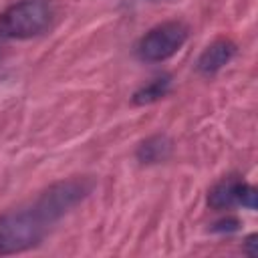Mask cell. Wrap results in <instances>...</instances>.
I'll return each mask as SVG.
<instances>
[{
  "label": "cell",
  "instance_id": "6da1fadb",
  "mask_svg": "<svg viewBox=\"0 0 258 258\" xmlns=\"http://www.w3.org/2000/svg\"><path fill=\"white\" fill-rule=\"evenodd\" d=\"M48 222L34 206L0 214V256L34 248L46 234Z\"/></svg>",
  "mask_w": 258,
  "mask_h": 258
},
{
  "label": "cell",
  "instance_id": "7a4b0ae2",
  "mask_svg": "<svg viewBox=\"0 0 258 258\" xmlns=\"http://www.w3.org/2000/svg\"><path fill=\"white\" fill-rule=\"evenodd\" d=\"M52 20L50 0H16L0 12V38L24 40L42 34Z\"/></svg>",
  "mask_w": 258,
  "mask_h": 258
},
{
  "label": "cell",
  "instance_id": "3957f363",
  "mask_svg": "<svg viewBox=\"0 0 258 258\" xmlns=\"http://www.w3.org/2000/svg\"><path fill=\"white\" fill-rule=\"evenodd\" d=\"M93 185L95 183L89 177H71L64 181H56L46 191H42L32 206L48 224H52L69 210L79 206L93 191Z\"/></svg>",
  "mask_w": 258,
  "mask_h": 258
},
{
  "label": "cell",
  "instance_id": "277c9868",
  "mask_svg": "<svg viewBox=\"0 0 258 258\" xmlns=\"http://www.w3.org/2000/svg\"><path fill=\"white\" fill-rule=\"evenodd\" d=\"M189 28L179 20H169L153 26L137 42V56L143 62H161L173 56L187 40Z\"/></svg>",
  "mask_w": 258,
  "mask_h": 258
},
{
  "label": "cell",
  "instance_id": "5b68a950",
  "mask_svg": "<svg viewBox=\"0 0 258 258\" xmlns=\"http://www.w3.org/2000/svg\"><path fill=\"white\" fill-rule=\"evenodd\" d=\"M208 206L212 210L224 212L236 206H244L248 210L256 208V187L250 185L240 175H226L216 181L208 191Z\"/></svg>",
  "mask_w": 258,
  "mask_h": 258
},
{
  "label": "cell",
  "instance_id": "8992f818",
  "mask_svg": "<svg viewBox=\"0 0 258 258\" xmlns=\"http://www.w3.org/2000/svg\"><path fill=\"white\" fill-rule=\"evenodd\" d=\"M236 54V42L226 38V36H220L216 38L214 42H210L202 54L198 56V62H196V69L206 75V77H212L216 75L218 71H222Z\"/></svg>",
  "mask_w": 258,
  "mask_h": 258
},
{
  "label": "cell",
  "instance_id": "52a82bcc",
  "mask_svg": "<svg viewBox=\"0 0 258 258\" xmlns=\"http://www.w3.org/2000/svg\"><path fill=\"white\" fill-rule=\"evenodd\" d=\"M171 153V141L165 135H151L139 143L135 155L141 163H159Z\"/></svg>",
  "mask_w": 258,
  "mask_h": 258
},
{
  "label": "cell",
  "instance_id": "ba28073f",
  "mask_svg": "<svg viewBox=\"0 0 258 258\" xmlns=\"http://www.w3.org/2000/svg\"><path fill=\"white\" fill-rule=\"evenodd\" d=\"M171 89V77L169 75H161L155 77L153 81H149L147 85H143L141 89H137L133 93V103L135 105H149L155 103L159 99H163Z\"/></svg>",
  "mask_w": 258,
  "mask_h": 258
},
{
  "label": "cell",
  "instance_id": "9c48e42d",
  "mask_svg": "<svg viewBox=\"0 0 258 258\" xmlns=\"http://www.w3.org/2000/svg\"><path fill=\"white\" fill-rule=\"evenodd\" d=\"M236 228H238V220L228 218V220H222L220 224H216L214 230H218V232H232V230H236Z\"/></svg>",
  "mask_w": 258,
  "mask_h": 258
},
{
  "label": "cell",
  "instance_id": "30bf717a",
  "mask_svg": "<svg viewBox=\"0 0 258 258\" xmlns=\"http://www.w3.org/2000/svg\"><path fill=\"white\" fill-rule=\"evenodd\" d=\"M254 244H256V236L252 234V236H248V240H246V248H248V254H250V256H254V254H256Z\"/></svg>",
  "mask_w": 258,
  "mask_h": 258
}]
</instances>
